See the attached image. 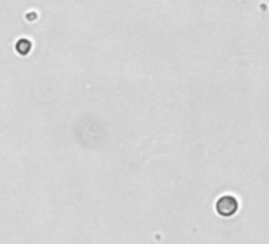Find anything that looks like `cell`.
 <instances>
[{"label":"cell","mask_w":269,"mask_h":244,"mask_svg":"<svg viewBox=\"0 0 269 244\" xmlns=\"http://www.w3.org/2000/svg\"><path fill=\"white\" fill-rule=\"evenodd\" d=\"M239 208V203L233 195H223L220 197L217 203H215V211L219 212V216L222 217H231L236 214V211Z\"/></svg>","instance_id":"obj_1"},{"label":"cell","mask_w":269,"mask_h":244,"mask_svg":"<svg viewBox=\"0 0 269 244\" xmlns=\"http://www.w3.org/2000/svg\"><path fill=\"white\" fill-rule=\"evenodd\" d=\"M14 51L18 52L19 56H27L29 52L32 51V41L29 38H19L14 44Z\"/></svg>","instance_id":"obj_2"}]
</instances>
